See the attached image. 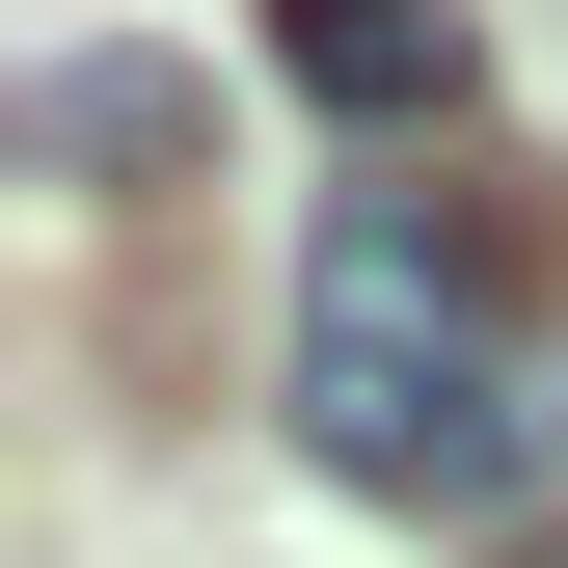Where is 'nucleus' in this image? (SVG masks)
Segmentation results:
<instances>
[{"mask_svg":"<svg viewBox=\"0 0 568 568\" xmlns=\"http://www.w3.org/2000/svg\"><path fill=\"white\" fill-rule=\"evenodd\" d=\"M298 460L352 487V515H515V487L568 460V325L487 271L460 190H352V217L298 244Z\"/></svg>","mask_w":568,"mask_h":568,"instance_id":"obj_1","label":"nucleus"},{"mask_svg":"<svg viewBox=\"0 0 568 568\" xmlns=\"http://www.w3.org/2000/svg\"><path fill=\"white\" fill-rule=\"evenodd\" d=\"M271 54H298V109H352V135H460V82H487L460 0H271Z\"/></svg>","mask_w":568,"mask_h":568,"instance_id":"obj_2","label":"nucleus"},{"mask_svg":"<svg viewBox=\"0 0 568 568\" xmlns=\"http://www.w3.org/2000/svg\"><path fill=\"white\" fill-rule=\"evenodd\" d=\"M28 135H54V163H190V82H163V54H54Z\"/></svg>","mask_w":568,"mask_h":568,"instance_id":"obj_3","label":"nucleus"},{"mask_svg":"<svg viewBox=\"0 0 568 568\" xmlns=\"http://www.w3.org/2000/svg\"><path fill=\"white\" fill-rule=\"evenodd\" d=\"M515 568H568V541H515Z\"/></svg>","mask_w":568,"mask_h":568,"instance_id":"obj_4","label":"nucleus"}]
</instances>
